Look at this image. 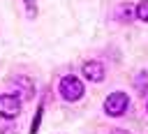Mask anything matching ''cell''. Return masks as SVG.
Masks as SVG:
<instances>
[{
    "label": "cell",
    "instance_id": "1",
    "mask_svg": "<svg viewBox=\"0 0 148 134\" xmlns=\"http://www.w3.org/2000/svg\"><path fill=\"white\" fill-rule=\"evenodd\" d=\"M58 90H60V97L67 102H76L83 97V83L76 76H62L58 83Z\"/></svg>",
    "mask_w": 148,
    "mask_h": 134
},
{
    "label": "cell",
    "instance_id": "2",
    "mask_svg": "<svg viewBox=\"0 0 148 134\" xmlns=\"http://www.w3.org/2000/svg\"><path fill=\"white\" fill-rule=\"evenodd\" d=\"M127 104H130V97H127V92H120V90H116V92H111V95L104 99V111H106V116H111V118H118V116H123V113L127 111Z\"/></svg>",
    "mask_w": 148,
    "mask_h": 134
},
{
    "label": "cell",
    "instance_id": "3",
    "mask_svg": "<svg viewBox=\"0 0 148 134\" xmlns=\"http://www.w3.org/2000/svg\"><path fill=\"white\" fill-rule=\"evenodd\" d=\"M18 113H21V99L16 95H0V116L16 118Z\"/></svg>",
    "mask_w": 148,
    "mask_h": 134
},
{
    "label": "cell",
    "instance_id": "4",
    "mask_svg": "<svg viewBox=\"0 0 148 134\" xmlns=\"http://www.w3.org/2000/svg\"><path fill=\"white\" fill-rule=\"evenodd\" d=\"M81 72H83V76H86L88 81H92V83H99V81L104 79V65H102L99 60H88V62H83Z\"/></svg>",
    "mask_w": 148,
    "mask_h": 134
},
{
    "label": "cell",
    "instance_id": "5",
    "mask_svg": "<svg viewBox=\"0 0 148 134\" xmlns=\"http://www.w3.org/2000/svg\"><path fill=\"white\" fill-rule=\"evenodd\" d=\"M116 16H118V21H123V23H130L134 16H136V9L132 7V5H120L118 9H116Z\"/></svg>",
    "mask_w": 148,
    "mask_h": 134
},
{
    "label": "cell",
    "instance_id": "6",
    "mask_svg": "<svg viewBox=\"0 0 148 134\" xmlns=\"http://www.w3.org/2000/svg\"><path fill=\"white\" fill-rule=\"evenodd\" d=\"M134 90L141 92V95L148 92V72H139V74L134 76Z\"/></svg>",
    "mask_w": 148,
    "mask_h": 134
},
{
    "label": "cell",
    "instance_id": "7",
    "mask_svg": "<svg viewBox=\"0 0 148 134\" xmlns=\"http://www.w3.org/2000/svg\"><path fill=\"white\" fill-rule=\"evenodd\" d=\"M136 18L143 21V23H148V0H141L136 5Z\"/></svg>",
    "mask_w": 148,
    "mask_h": 134
},
{
    "label": "cell",
    "instance_id": "8",
    "mask_svg": "<svg viewBox=\"0 0 148 134\" xmlns=\"http://www.w3.org/2000/svg\"><path fill=\"white\" fill-rule=\"evenodd\" d=\"M42 113H44V106L39 104V109L35 111V118H32V125H30V134H37V129H39V122H42Z\"/></svg>",
    "mask_w": 148,
    "mask_h": 134
},
{
    "label": "cell",
    "instance_id": "9",
    "mask_svg": "<svg viewBox=\"0 0 148 134\" xmlns=\"http://www.w3.org/2000/svg\"><path fill=\"white\" fill-rule=\"evenodd\" d=\"M23 5L28 7V16L35 18V16H37V5H35V0H23Z\"/></svg>",
    "mask_w": 148,
    "mask_h": 134
},
{
    "label": "cell",
    "instance_id": "10",
    "mask_svg": "<svg viewBox=\"0 0 148 134\" xmlns=\"http://www.w3.org/2000/svg\"><path fill=\"white\" fill-rule=\"evenodd\" d=\"M111 134H127V132H125V129H113Z\"/></svg>",
    "mask_w": 148,
    "mask_h": 134
}]
</instances>
